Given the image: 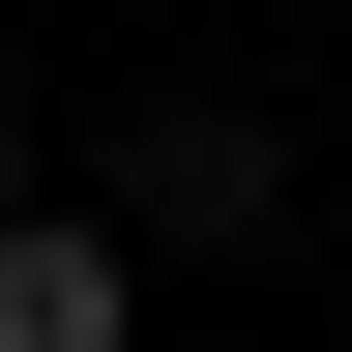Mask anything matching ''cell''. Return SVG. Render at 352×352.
<instances>
[{
    "label": "cell",
    "instance_id": "obj_1",
    "mask_svg": "<svg viewBox=\"0 0 352 352\" xmlns=\"http://www.w3.org/2000/svg\"><path fill=\"white\" fill-rule=\"evenodd\" d=\"M118 323H147L118 235H30V206H0V352H118Z\"/></svg>",
    "mask_w": 352,
    "mask_h": 352
},
{
    "label": "cell",
    "instance_id": "obj_2",
    "mask_svg": "<svg viewBox=\"0 0 352 352\" xmlns=\"http://www.w3.org/2000/svg\"><path fill=\"white\" fill-rule=\"evenodd\" d=\"M0 206H30V118H0Z\"/></svg>",
    "mask_w": 352,
    "mask_h": 352
}]
</instances>
